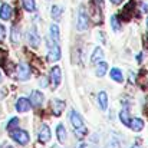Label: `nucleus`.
I'll return each instance as SVG.
<instances>
[{
    "instance_id": "nucleus-30",
    "label": "nucleus",
    "mask_w": 148,
    "mask_h": 148,
    "mask_svg": "<svg viewBox=\"0 0 148 148\" xmlns=\"http://www.w3.org/2000/svg\"><path fill=\"white\" fill-rule=\"evenodd\" d=\"M111 3H114V4H119V3H122V0H111Z\"/></svg>"
},
{
    "instance_id": "nucleus-33",
    "label": "nucleus",
    "mask_w": 148,
    "mask_h": 148,
    "mask_svg": "<svg viewBox=\"0 0 148 148\" xmlns=\"http://www.w3.org/2000/svg\"><path fill=\"white\" fill-rule=\"evenodd\" d=\"M130 148H141L140 145H132V147H130Z\"/></svg>"
},
{
    "instance_id": "nucleus-27",
    "label": "nucleus",
    "mask_w": 148,
    "mask_h": 148,
    "mask_svg": "<svg viewBox=\"0 0 148 148\" xmlns=\"http://www.w3.org/2000/svg\"><path fill=\"white\" fill-rule=\"evenodd\" d=\"M4 60H6V52L0 50V65H3V63H4Z\"/></svg>"
},
{
    "instance_id": "nucleus-18",
    "label": "nucleus",
    "mask_w": 148,
    "mask_h": 148,
    "mask_svg": "<svg viewBox=\"0 0 148 148\" xmlns=\"http://www.w3.org/2000/svg\"><path fill=\"white\" fill-rule=\"evenodd\" d=\"M109 75H111V79H114L115 82H118V84H122L124 82V75H122V71L121 69L112 68L111 72H109Z\"/></svg>"
},
{
    "instance_id": "nucleus-34",
    "label": "nucleus",
    "mask_w": 148,
    "mask_h": 148,
    "mask_svg": "<svg viewBox=\"0 0 148 148\" xmlns=\"http://www.w3.org/2000/svg\"><path fill=\"white\" fill-rule=\"evenodd\" d=\"M1 79H3V78H1V73H0V82H1Z\"/></svg>"
},
{
    "instance_id": "nucleus-25",
    "label": "nucleus",
    "mask_w": 148,
    "mask_h": 148,
    "mask_svg": "<svg viewBox=\"0 0 148 148\" xmlns=\"http://www.w3.org/2000/svg\"><path fill=\"white\" fill-rule=\"evenodd\" d=\"M19 124H20V119L19 118H12L7 124V131H12V130H16L19 128Z\"/></svg>"
},
{
    "instance_id": "nucleus-5",
    "label": "nucleus",
    "mask_w": 148,
    "mask_h": 148,
    "mask_svg": "<svg viewBox=\"0 0 148 148\" xmlns=\"http://www.w3.org/2000/svg\"><path fill=\"white\" fill-rule=\"evenodd\" d=\"M30 73H32V71H30V66H29L27 63L20 62V63L16 66V78H17L19 81H27V79L30 78Z\"/></svg>"
},
{
    "instance_id": "nucleus-14",
    "label": "nucleus",
    "mask_w": 148,
    "mask_h": 148,
    "mask_svg": "<svg viewBox=\"0 0 148 148\" xmlns=\"http://www.w3.org/2000/svg\"><path fill=\"white\" fill-rule=\"evenodd\" d=\"M56 137H58V141H59L60 144H65L68 135H66V128H65L63 124H59V125L56 127Z\"/></svg>"
},
{
    "instance_id": "nucleus-31",
    "label": "nucleus",
    "mask_w": 148,
    "mask_h": 148,
    "mask_svg": "<svg viewBox=\"0 0 148 148\" xmlns=\"http://www.w3.org/2000/svg\"><path fill=\"white\" fill-rule=\"evenodd\" d=\"M0 148H13V147H12L10 144H3V145H1Z\"/></svg>"
},
{
    "instance_id": "nucleus-19",
    "label": "nucleus",
    "mask_w": 148,
    "mask_h": 148,
    "mask_svg": "<svg viewBox=\"0 0 148 148\" xmlns=\"http://www.w3.org/2000/svg\"><path fill=\"white\" fill-rule=\"evenodd\" d=\"M10 40L13 45H17L20 42V30L17 26H13L12 27V32H10Z\"/></svg>"
},
{
    "instance_id": "nucleus-2",
    "label": "nucleus",
    "mask_w": 148,
    "mask_h": 148,
    "mask_svg": "<svg viewBox=\"0 0 148 148\" xmlns=\"http://www.w3.org/2000/svg\"><path fill=\"white\" fill-rule=\"evenodd\" d=\"M9 132H10V138H12L16 144H19V145H27L29 141H30V135H29V132L25 131V130L16 128V130H12V131H9Z\"/></svg>"
},
{
    "instance_id": "nucleus-17",
    "label": "nucleus",
    "mask_w": 148,
    "mask_h": 148,
    "mask_svg": "<svg viewBox=\"0 0 148 148\" xmlns=\"http://www.w3.org/2000/svg\"><path fill=\"white\" fill-rule=\"evenodd\" d=\"M98 105L102 111H106V108H108V94L105 91L98 92Z\"/></svg>"
},
{
    "instance_id": "nucleus-35",
    "label": "nucleus",
    "mask_w": 148,
    "mask_h": 148,
    "mask_svg": "<svg viewBox=\"0 0 148 148\" xmlns=\"http://www.w3.org/2000/svg\"><path fill=\"white\" fill-rule=\"evenodd\" d=\"M147 27H148V19H147Z\"/></svg>"
},
{
    "instance_id": "nucleus-4",
    "label": "nucleus",
    "mask_w": 148,
    "mask_h": 148,
    "mask_svg": "<svg viewBox=\"0 0 148 148\" xmlns=\"http://www.w3.org/2000/svg\"><path fill=\"white\" fill-rule=\"evenodd\" d=\"M62 58V49L59 46V43L52 42L50 39H48V59L49 62H58Z\"/></svg>"
},
{
    "instance_id": "nucleus-24",
    "label": "nucleus",
    "mask_w": 148,
    "mask_h": 148,
    "mask_svg": "<svg viewBox=\"0 0 148 148\" xmlns=\"http://www.w3.org/2000/svg\"><path fill=\"white\" fill-rule=\"evenodd\" d=\"M111 27H112V30H114V32H119V30H121L119 19H118V16H115V14L111 17Z\"/></svg>"
},
{
    "instance_id": "nucleus-1",
    "label": "nucleus",
    "mask_w": 148,
    "mask_h": 148,
    "mask_svg": "<svg viewBox=\"0 0 148 148\" xmlns=\"http://www.w3.org/2000/svg\"><path fill=\"white\" fill-rule=\"evenodd\" d=\"M69 119H71V125H72L75 134H76L79 138H84V137L88 135V128H86V125H85V122H84V118L81 116V114H79L78 111L72 109L71 114H69Z\"/></svg>"
},
{
    "instance_id": "nucleus-22",
    "label": "nucleus",
    "mask_w": 148,
    "mask_h": 148,
    "mask_svg": "<svg viewBox=\"0 0 148 148\" xmlns=\"http://www.w3.org/2000/svg\"><path fill=\"white\" fill-rule=\"evenodd\" d=\"M119 119H121V122H122L125 127H130L131 118H130V111H128L127 108H124V109L119 112Z\"/></svg>"
},
{
    "instance_id": "nucleus-28",
    "label": "nucleus",
    "mask_w": 148,
    "mask_h": 148,
    "mask_svg": "<svg viewBox=\"0 0 148 148\" xmlns=\"http://www.w3.org/2000/svg\"><path fill=\"white\" fill-rule=\"evenodd\" d=\"M141 10H143L144 13H147L148 12V4L147 3H143V4H141Z\"/></svg>"
},
{
    "instance_id": "nucleus-11",
    "label": "nucleus",
    "mask_w": 148,
    "mask_h": 148,
    "mask_svg": "<svg viewBox=\"0 0 148 148\" xmlns=\"http://www.w3.org/2000/svg\"><path fill=\"white\" fill-rule=\"evenodd\" d=\"M29 109H30V102H29L27 98L20 97L16 101V111L17 112H27Z\"/></svg>"
},
{
    "instance_id": "nucleus-12",
    "label": "nucleus",
    "mask_w": 148,
    "mask_h": 148,
    "mask_svg": "<svg viewBox=\"0 0 148 148\" xmlns=\"http://www.w3.org/2000/svg\"><path fill=\"white\" fill-rule=\"evenodd\" d=\"M12 14H13L12 6L7 4V3H3L1 7H0V19L1 20H10L12 19Z\"/></svg>"
},
{
    "instance_id": "nucleus-7",
    "label": "nucleus",
    "mask_w": 148,
    "mask_h": 148,
    "mask_svg": "<svg viewBox=\"0 0 148 148\" xmlns=\"http://www.w3.org/2000/svg\"><path fill=\"white\" fill-rule=\"evenodd\" d=\"M49 75H50V82L53 85V89H56L60 85V82H62V71H60V68L59 66H53L50 69Z\"/></svg>"
},
{
    "instance_id": "nucleus-21",
    "label": "nucleus",
    "mask_w": 148,
    "mask_h": 148,
    "mask_svg": "<svg viewBox=\"0 0 148 148\" xmlns=\"http://www.w3.org/2000/svg\"><path fill=\"white\" fill-rule=\"evenodd\" d=\"M102 59H103V50L98 46V48H95L92 56H91V62H92V63H98V62H101Z\"/></svg>"
},
{
    "instance_id": "nucleus-6",
    "label": "nucleus",
    "mask_w": 148,
    "mask_h": 148,
    "mask_svg": "<svg viewBox=\"0 0 148 148\" xmlns=\"http://www.w3.org/2000/svg\"><path fill=\"white\" fill-rule=\"evenodd\" d=\"M26 40H27V45L30 48H38L39 43H40V36L38 33V30L35 27H30L26 33Z\"/></svg>"
},
{
    "instance_id": "nucleus-16",
    "label": "nucleus",
    "mask_w": 148,
    "mask_h": 148,
    "mask_svg": "<svg viewBox=\"0 0 148 148\" xmlns=\"http://www.w3.org/2000/svg\"><path fill=\"white\" fill-rule=\"evenodd\" d=\"M62 13H63V7L59 6V4H53L52 6V10H50V14H52V19L55 22H59L62 19Z\"/></svg>"
},
{
    "instance_id": "nucleus-20",
    "label": "nucleus",
    "mask_w": 148,
    "mask_h": 148,
    "mask_svg": "<svg viewBox=\"0 0 148 148\" xmlns=\"http://www.w3.org/2000/svg\"><path fill=\"white\" fill-rule=\"evenodd\" d=\"M106 71H108V63L106 62H98V65H97V69H95V73H97V76L99 78H102L105 73H106Z\"/></svg>"
},
{
    "instance_id": "nucleus-13",
    "label": "nucleus",
    "mask_w": 148,
    "mask_h": 148,
    "mask_svg": "<svg viewBox=\"0 0 148 148\" xmlns=\"http://www.w3.org/2000/svg\"><path fill=\"white\" fill-rule=\"evenodd\" d=\"M144 125H145V124H144V121H143L141 118H131L128 128H131L134 132H140V131L144 130Z\"/></svg>"
},
{
    "instance_id": "nucleus-15",
    "label": "nucleus",
    "mask_w": 148,
    "mask_h": 148,
    "mask_svg": "<svg viewBox=\"0 0 148 148\" xmlns=\"http://www.w3.org/2000/svg\"><path fill=\"white\" fill-rule=\"evenodd\" d=\"M49 39L52 40V42H56V43H59V40H60V32H59V27H58V25H50Z\"/></svg>"
},
{
    "instance_id": "nucleus-10",
    "label": "nucleus",
    "mask_w": 148,
    "mask_h": 148,
    "mask_svg": "<svg viewBox=\"0 0 148 148\" xmlns=\"http://www.w3.org/2000/svg\"><path fill=\"white\" fill-rule=\"evenodd\" d=\"M50 106H52L53 115H55V116H59V115L62 114V111H65L66 102H65V101H62V99H59V98L52 99V102H50Z\"/></svg>"
},
{
    "instance_id": "nucleus-9",
    "label": "nucleus",
    "mask_w": 148,
    "mask_h": 148,
    "mask_svg": "<svg viewBox=\"0 0 148 148\" xmlns=\"http://www.w3.org/2000/svg\"><path fill=\"white\" fill-rule=\"evenodd\" d=\"M43 101H45V97H43V94L40 92V91H38V89H35V91H32L30 92V105H33L35 108H39V106H42L43 105Z\"/></svg>"
},
{
    "instance_id": "nucleus-26",
    "label": "nucleus",
    "mask_w": 148,
    "mask_h": 148,
    "mask_svg": "<svg viewBox=\"0 0 148 148\" xmlns=\"http://www.w3.org/2000/svg\"><path fill=\"white\" fill-rule=\"evenodd\" d=\"M4 38H6V29H4V26L0 23V43L4 42Z\"/></svg>"
},
{
    "instance_id": "nucleus-8",
    "label": "nucleus",
    "mask_w": 148,
    "mask_h": 148,
    "mask_svg": "<svg viewBox=\"0 0 148 148\" xmlns=\"http://www.w3.org/2000/svg\"><path fill=\"white\" fill-rule=\"evenodd\" d=\"M50 137H52V132H50V128L46 124H42L40 128H39V134H38V141L40 144H46L49 143Z\"/></svg>"
},
{
    "instance_id": "nucleus-29",
    "label": "nucleus",
    "mask_w": 148,
    "mask_h": 148,
    "mask_svg": "<svg viewBox=\"0 0 148 148\" xmlns=\"http://www.w3.org/2000/svg\"><path fill=\"white\" fill-rule=\"evenodd\" d=\"M39 84H40V86H46V85H48V81H46V79H40Z\"/></svg>"
},
{
    "instance_id": "nucleus-32",
    "label": "nucleus",
    "mask_w": 148,
    "mask_h": 148,
    "mask_svg": "<svg viewBox=\"0 0 148 148\" xmlns=\"http://www.w3.org/2000/svg\"><path fill=\"white\" fill-rule=\"evenodd\" d=\"M78 148H86V144H79V147Z\"/></svg>"
},
{
    "instance_id": "nucleus-3",
    "label": "nucleus",
    "mask_w": 148,
    "mask_h": 148,
    "mask_svg": "<svg viewBox=\"0 0 148 148\" xmlns=\"http://www.w3.org/2000/svg\"><path fill=\"white\" fill-rule=\"evenodd\" d=\"M89 26V16L85 9V6H79L78 9V20H76V27L79 32H85Z\"/></svg>"
},
{
    "instance_id": "nucleus-23",
    "label": "nucleus",
    "mask_w": 148,
    "mask_h": 148,
    "mask_svg": "<svg viewBox=\"0 0 148 148\" xmlns=\"http://www.w3.org/2000/svg\"><path fill=\"white\" fill-rule=\"evenodd\" d=\"M22 4H23L26 12H30V13L36 12V1L35 0H22Z\"/></svg>"
}]
</instances>
